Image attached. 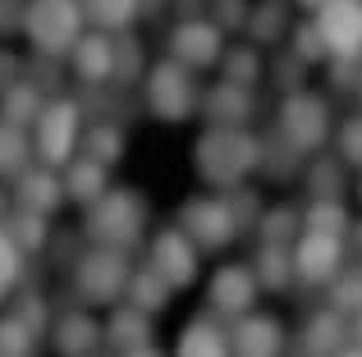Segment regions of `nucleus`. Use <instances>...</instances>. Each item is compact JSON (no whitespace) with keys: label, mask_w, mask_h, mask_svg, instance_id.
<instances>
[{"label":"nucleus","mask_w":362,"mask_h":357,"mask_svg":"<svg viewBox=\"0 0 362 357\" xmlns=\"http://www.w3.org/2000/svg\"><path fill=\"white\" fill-rule=\"evenodd\" d=\"M197 174L211 188H239L252 170H262V138H252L247 128H221L211 124L202 138H197Z\"/></svg>","instance_id":"obj_1"},{"label":"nucleus","mask_w":362,"mask_h":357,"mask_svg":"<svg viewBox=\"0 0 362 357\" xmlns=\"http://www.w3.org/2000/svg\"><path fill=\"white\" fill-rule=\"evenodd\" d=\"M142 224H147V202L129 188H106L83 215V234L97 248H119V252H129L142 238Z\"/></svg>","instance_id":"obj_2"},{"label":"nucleus","mask_w":362,"mask_h":357,"mask_svg":"<svg viewBox=\"0 0 362 357\" xmlns=\"http://www.w3.org/2000/svg\"><path fill=\"white\" fill-rule=\"evenodd\" d=\"M83 147V101L74 97H51L37 115V133H33V152L42 156V165L64 170L74 161V152Z\"/></svg>","instance_id":"obj_3"},{"label":"nucleus","mask_w":362,"mask_h":357,"mask_svg":"<svg viewBox=\"0 0 362 357\" xmlns=\"http://www.w3.org/2000/svg\"><path fill=\"white\" fill-rule=\"evenodd\" d=\"M23 37L33 42L37 55H55L60 60L83 37V5L78 0H33L23 14Z\"/></svg>","instance_id":"obj_4"},{"label":"nucleus","mask_w":362,"mask_h":357,"mask_svg":"<svg viewBox=\"0 0 362 357\" xmlns=\"http://www.w3.org/2000/svg\"><path fill=\"white\" fill-rule=\"evenodd\" d=\"M129 275L133 266L119 248H92L74 266V289L83 303H119L129 294Z\"/></svg>","instance_id":"obj_5"},{"label":"nucleus","mask_w":362,"mask_h":357,"mask_svg":"<svg viewBox=\"0 0 362 357\" xmlns=\"http://www.w3.org/2000/svg\"><path fill=\"white\" fill-rule=\"evenodd\" d=\"M147 106L156 119L165 124H179L188 119L193 110H202V97H197V83H193V69L179 60H165L147 73Z\"/></svg>","instance_id":"obj_6"},{"label":"nucleus","mask_w":362,"mask_h":357,"mask_svg":"<svg viewBox=\"0 0 362 357\" xmlns=\"http://www.w3.org/2000/svg\"><path fill=\"white\" fill-rule=\"evenodd\" d=\"M275 124H280L284 143H293L298 152H317L330 138V106L317 92H284V106Z\"/></svg>","instance_id":"obj_7"},{"label":"nucleus","mask_w":362,"mask_h":357,"mask_svg":"<svg viewBox=\"0 0 362 357\" xmlns=\"http://www.w3.org/2000/svg\"><path fill=\"white\" fill-rule=\"evenodd\" d=\"M321 46L335 60H362V0H326L312 18Z\"/></svg>","instance_id":"obj_8"},{"label":"nucleus","mask_w":362,"mask_h":357,"mask_svg":"<svg viewBox=\"0 0 362 357\" xmlns=\"http://www.w3.org/2000/svg\"><path fill=\"white\" fill-rule=\"evenodd\" d=\"M179 229H184L197 248H211L216 252V248H225V243H234L239 220H234V211H230L225 197H193V202H184Z\"/></svg>","instance_id":"obj_9"},{"label":"nucleus","mask_w":362,"mask_h":357,"mask_svg":"<svg viewBox=\"0 0 362 357\" xmlns=\"http://www.w3.org/2000/svg\"><path fill=\"white\" fill-rule=\"evenodd\" d=\"M339 270H344V238L303 229V238L293 243V275L303 284H335Z\"/></svg>","instance_id":"obj_10"},{"label":"nucleus","mask_w":362,"mask_h":357,"mask_svg":"<svg viewBox=\"0 0 362 357\" xmlns=\"http://www.w3.org/2000/svg\"><path fill=\"white\" fill-rule=\"evenodd\" d=\"M170 60L188 64V69H211L216 60H225L221 28L211 18H179L170 32Z\"/></svg>","instance_id":"obj_11"},{"label":"nucleus","mask_w":362,"mask_h":357,"mask_svg":"<svg viewBox=\"0 0 362 357\" xmlns=\"http://www.w3.org/2000/svg\"><path fill=\"white\" fill-rule=\"evenodd\" d=\"M197 243L188 238L184 229H160L156 238H151V270H160V275L170 279V289H184L197 279Z\"/></svg>","instance_id":"obj_12"},{"label":"nucleus","mask_w":362,"mask_h":357,"mask_svg":"<svg viewBox=\"0 0 362 357\" xmlns=\"http://www.w3.org/2000/svg\"><path fill=\"white\" fill-rule=\"evenodd\" d=\"M257 275H252V266H221L211 275V289H206V298H211V312H221V316H247L252 312V298H257Z\"/></svg>","instance_id":"obj_13"},{"label":"nucleus","mask_w":362,"mask_h":357,"mask_svg":"<svg viewBox=\"0 0 362 357\" xmlns=\"http://www.w3.org/2000/svg\"><path fill=\"white\" fill-rule=\"evenodd\" d=\"M230 349L234 357H280L284 353V330L275 316H239L230 330Z\"/></svg>","instance_id":"obj_14"},{"label":"nucleus","mask_w":362,"mask_h":357,"mask_svg":"<svg viewBox=\"0 0 362 357\" xmlns=\"http://www.w3.org/2000/svg\"><path fill=\"white\" fill-rule=\"evenodd\" d=\"M101 339H106V330L88 312H60L51 321V344L60 357H92L101 353Z\"/></svg>","instance_id":"obj_15"},{"label":"nucleus","mask_w":362,"mask_h":357,"mask_svg":"<svg viewBox=\"0 0 362 357\" xmlns=\"http://www.w3.org/2000/svg\"><path fill=\"white\" fill-rule=\"evenodd\" d=\"M60 202H64V178L55 174L51 165H28V170L14 178V206H23V211L51 215Z\"/></svg>","instance_id":"obj_16"},{"label":"nucleus","mask_w":362,"mask_h":357,"mask_svg":"<svg viewBox=\"0 0 362 357\" xmlns=\"http://www.w3.org/2000/svg\"><path fill=\"white\" fill-rule=\"evenodd\" d=\"M69 55H74V73L88 87H101V83L115 78V37L110 32H83Z\"/></svg>","instance_id":"obj_17"},{"label":"nucleus","mask_w":362,"mask_h":357,"mask_svg":"<svg viewBox=\"0 0 362 357\" xmlns=\"http://www.w3.org/2000/svg\"><path fill=\"white\" fill-rule=\"evenodd\" d=\"M202 115L221 128H243L247 115H252V92L239 87V83H221L202 97Z\"/></svg>","instance_id":"obj_18"},{"label":"nucleus","mask_w":362,"mask_h":357,"mask_svg":"<svg viewBox=\"0 0 362 357\" xmlns=\"http://www.w3.org/2000/svg\"><path fill=\"white\" fill-rule=\"evenodd\" d=\"M349 325H344V312H317L308 325H303V353L308 357H339L349 349Z\"/></svg>","instance_id":"obj_19"},{"label":"nucleus","mask_w":362,"mask_h":357,"mask_svg":"<svg viewBox=\"0 0 362 357\" xmlns=\"http://www.w3.org/2000/svg\"><path fill=\"white\" fill-rule=\"evenodd\" d=\"M175 357H234V349H230V334H225L211 316H197V321L179 334Z\"/></svg>","instance_id":"obj_20"},{"label":"nucleus","mask_w":362,"mask_h":357,"mask_svg":"<svg viewBox=\"0 0 362 357\" xmlns=\"http://www.w3.org/2000/svg\"><path fill=\"white\" fill-rule=\"evenodd\" d=\"M106 344L115 353H133V349H142V344H151V316L138 312L133 303L119 307V312L106 321Z\"/></svg>","instance_id":"obj_21"},{"label":"nucleus","mask_w":362,"mask_h":357,"mask_svg":"<svg viewBox=\"0 0 362 357\" xmlns=\"http://www.w3.org/2000/svg\"><path fill=\"white\" fill-rule=\"evenodd\" d=\"M106 193V165L92 161V156H78V161L64 165V197H74L78 206H92Z\"/></svg>","instance_id":"obj_22"},{"label":"nucleus","mask_w":362,"mask_h":357,"mask_svg":"<svg viewBox=\"0 0 362 357\" xmlns=\"http://www.w3.org/2000/svg\"><path fill=\"white\" fill-rule=\"evenodd\" d=\"M170 294H175V289H170V279L160 275V270H151V266H138L129 275V303L138 307V312H160V307H170Z\"/></svg>","instance_id":"obj_23"},{"label":"nucleus","mask_w":362,"mask_h":357,"mask_svg":"<svg viewBox=\"0 0 362 357\" xmlns=\"http://www.w3.org/2000/svg\"><path fill=\"white\" fill-rule=\"evenodd\" d=\"M42 106H46V97H42V92H37L28 78H18L9 92H0V119H5V124H18V128L37 124Z\"/></svg>","instance_id":"obj_24"},{"label":"nucleus","mask_w":362,"mask_h":357,"mask_svg":"<svg viewBox=\"0 0 362 357\" xmlns=\"http://www.w3.org/2000/svg\"><path fill=\"white\" fill-rule=\"evenodd\" d=\"M252 275L262 289H284L293 279V248H280V243H262L252 261Z\"/></svg>","instance_id":"obj_25"},{"label":"nucleus","mask_w":362,"mask_h":357,"mask_svg":"<svg viewBox=\"0 0 362 357\" xmlns=\"http://www.w3.org/2000/svg\"><path fill=\"white\" fill-rule=\"evenodd\" d=\"M78 5H83V18L97 23L101 32H124V28L142 14L138 0H78Z\"/></svg>","instance_id":"obj_26"},{"label":"nucleus","mask_w":362,"mask_h":357,"mask_svg":"<svg viewBox=\"0 0 362 357\" xmlns=\"http://www.w3.org/2000/svg\"><path fill=\"white\" fill-rule=\"evenodd\" d=\"M28 156H33V138H28V128L0 119V178H18L28 170Z\"/></svg>","instance_id":"obj_27"},{"label":"nucleus","mask_w":362,"mask_h":357,"mask_svg":"<svg viewBox=\"0 0 362 357\" xmlns=\"http://www.w3.org/2000/svg\"><path fill=\"white\" fill-rule=\"evenodd\" d=\"M5 234L14 238V248L18 252H42L46 248V215H37V211H23V206H14V211L5 215Z\"/></svg>","instance_id":"obj_28"},{"label":"nucleus","mask_w":362,"mask_h":357,"mask_svg":"<svg viewBox=\"0 0 362 357\" xmlns=\"http://www.w3.org/2000/svg\"><path fill=\"white\" fill-rule=\"evenodd\" d=\"M83 156H92V161H101L110 170V165L124 156V128L110 124V119H101V124L83 128Z\"/></svg>","instance_id":"obj_29"},{"label":"nucleus","mask_w":362,"mask_h":357,"mask_svg":"<svg viewBox=\"0 0 362 357\" xmlns=\"http://www.w3.org/2000/svg\"><path fill=\"white\" fill-rule=\"evenodd\" d=\"M303 229H312V234H335V238H344V234H349L344 202H339V197H312L308 215H303Z\"/></svg>","instance_id":"obj_30"},{"label":"nucleus","mask_w":362,"mask_h":357,"mask_svg":"<svg viewBox=\"0 0 362 357\" xmlns=\"http://www.w3.org/2000/svg\"><path fill=\"white\" fill-rule=\"evenodd\" d=\"M303 215L293 211V206H275V211H266L262 220H257V229H262V243H280V248H289V238L298 234Z\"/></svg>","instance_id":"obj_31"},{"label":"nucleus","mask_w":362,"mask_h":357,"mask_svg":"<svg viewBox=\"0 0 362 357\" xmlns=\"http://www.w3.org/2000/svg\"><path fill=\"white\" fill-rule=\"evenodd\" d=\"M225 83H239V87H252L257 73H262V55L247 51V46H234V51H225Z\"/></svg>","instance_id":"obj_32"},{"label":"nucleus","mask_w":362,"mask_h":357,"mask_svg":"<svg viewBox=\"0 0 362 357\" xmlns=\"http://www.w3.org/2000/svg\"><path fill=\"white\" fill-rule=\"evenodd\" d=\"M142 78V46L129 32H115V83H138Z\"/></svg>","instance_id":"obj_33"},{"label":"nucleus","mask_w":362,"mask_h":357,"mask_svg":"<svg viewBox=\"0 0 362 357\" xmlns=\"http://www.w3.org/2000/svg\"><path fill=\"white\" fill-rule=\"evenodd\" d=\"M330 307H335V312H349V316L362 312V270H339L335 289H330Z\"/></svg>","instance_id":"obj_34"},{"label":"nucleus","mask_w":362,"mask_h":357,"mask_svg":"<svg viewBox=\"0 0 362 357\" xmlns=\"http://www.w3.org/2000/svg\"><path fill=\"white\" fill-rule=\"evenodd\" d=\"M9 316H14L18 325H28L33 334H42L46 325H51V312H46V298H42V294H33V289H23V294L14 298V312H9Z\"/></svg>","instance_id":"obj_35"},{"label":"nucleus","mask_w":362,"mask_h":357,"mask_svg":"<svg viewBox=\"0 0 362 357\" xmlns=\"http://www.w3.org/2000/svg\"><path fill=\"white\" fill-rule=\"evenodd\" d=\"M247 32H252L257 42H275V37L284 32V5L280 0H266L262 9L247 14Z\"/></svg>","instance_id":"obj_36"},{"label":"nucleus","mask_w":362,"mask_h":357,"mask_svg":"<svg viewBox=\"0 0 362 357\" xmlns=\"http://www.w3.org/2000/svg\"><path fill=\"white\" fill-rule=\"evenodd\" d=\"M33 349H37V334L28 325H18L14 316H5L0 321V357H33Z\"/></svg>","instance_id":"obj_37"},{"label":"nucleus","mask_w":362,"mask_h":357,"mask_svg":"<svg viewBox=\"0 0 362 357\" xmlns=\"http://www.w3.org/2000/svg\"><path fill=\"white\" fill-rule=\"evenodd\" d=\"M18 275H23V252L14 248V238H9L5 224H0V303H5L9 289L18 284Z\"/></svg>","instance_id":"obj_38"},{"label":"nucleus","mask_w":362,"mask_h":357,"mask_svg":"<svg viewBox=\"0 0 362 357\" xmlns=\"http://www.w3.org/2000/svg\"><path fill=\"white\" fill-rule=\"evenodd\" d=\"M308 188H312V197H339V193H344V183H339V165L335 161H317L308 170Z\"/></svg>","instance_id":"obj_39"},{"label":"nucleus","mask_w":362,"mask_h":357,"mask_svg":"<svg viewBox=\"0 0 362 357\" xmlns=\"http://www.w3.org/2000/svg\"><path fill=\"white\" fill-rule=\"evenodd\" d=\"M23 69H28L23 78L33 83V87L42 92V97H46V92L55 87V83H60V64H55V55H37V60H28Z\"/></svg>","instance_id":"obj_40"},{"label":"nucleus","mask_w":362,"mask_h":357,"mask_svg":"<svg viewBox=\"0 0 362 357\" xmlns=\"http://www.w3.org/2000/svg\"><path fill=\"white\" fill-rule=\"evenodd\" d=\"M339 161L362 170V115L344 119V128H339Z\"/></svg>","instance_id":"obj_41"},{"label":"nucleus","mask_w":362,"mask_h":357,"mask_svg":"<svg viewBox=\"0 0 362 357\" xmlns=\"http://www.w3.org/2000/svg\"><path fill=\"white\" fill-rule=\"evenodd\" d=\"M211 23L221 28V32L247 28V5H243V0H216V9H211Z\"/></svg>","instance_id":"obj_42"},{"label":"nucleus","mask_w":362,"mask_h":357,"mask_svg":"<svg viewBox=\"0 0 362 357\" xmlns=\"http://www.w3.org/2000/svg\"><path fill=\"white\" fill-rule=\"evenodd\" d=\"M293 55H298L303 64H312V60H321V55H326V46H321V32H317L312 23L293 28Z\"/></svg>","instance_id":"obj_43"},{"label":"nucleus","mask_w":362,"mask_h":357,"mask_svg":"<svg viewBox=\"0 0 362 357\" xmlns=\"http://www.w3.org/2000/svg\"><path fill=\"white\" fill-rule=\"evenodd\" d=\"M225 202H230L239 229H243V224H257V220H262V215H257V211H262V202H257L252 193H243V188H230V193H225Z\"/></svg>","instance_id":"obj_44"},{"label":"nucleus","mask_w":362,"mask_h":357,"mask_svg":"<svg viewBox=\"0 0 362 357\" xmlns=\"http://www.w3.org/2000/svg\"><path fill=\"white\" fill-rule=\"evenodd\" d=\"M275 83H280V87H289V92H303L298 83H303V60L298 55H280V60H275Z\"/></svg>","instance_id":"obj_45"},{"label":"nucleus","mask_w":362,"mask_h":357,"mask_svg":"<svg viewBox=\"0 0 362 357\" xmlns=\"http://www.w3.org/2000/svg\"><path fill=\"white\" fill-rule=\"evenodd\" d=\"M23 14H28V0H0V37L23 32Z\"/></svg>","instance_id":"obj_46"},{"label":"nucleus","mask_w":362,"mask_h":357,"mask_svg":"<svg viewBox=\"0 0 362 357\" xmlns=\"http://www.w3.org/2000/svg\"><path fill=\"white\" fill-rule=\"evenodd\" d=\"M18 78H23V64H18V55L0 51V92H9Z\"/></svg>","instance_id":"obj_47"},{"label":"nucleus","mask_w":362,"mask_h":357,"mask_svg":"<svg viewBox=\"0 0 362 357\" xmlns=\"http://www.w3.org/2000/svg\"><path fill=\"white\" fill-rule=\"evenodd\" d=\"M119 357H165V353H156L151 344H142V349H133V353H119Z\"/></svg>","instance_id":"obj_48"},{"label":"nucleus","mask_w":362,"mask_h":357,"mask_svg":"<svg viewBox=\"0 0 362 357\" xmlns=\"http://www.w3.org/2000/svg\"><path fill=\"white\" fill-rule=\"evenodd\" d=\"M349 238H354V248L362 252V220H358V224H349Z\"/></svg>","instance_id":"obj_49"},{"label":"nucleus","mask_w":362,"mask_h":357,"mask_svg":"<svg viewBox=\"0 0 362 357\" xmlns=\"http://www.w3.org/2000/svg\"><path fill=\"white\" fill-rule=\"evenodd\" d=\"M349 334H354V339H358V344H362V312H358V316H354V325H349Z\"/></svg>","instance_id":"obj_50"},{"label":"nucleus","mask_w":362,"mask_h":357,"mask_svg":"<svg viewBox=\"0 0 362 357\" xmlns=\"http://www.w3.org/2000/svg\"><path fill=\"white\" fill-rule=\"evenodd\" d=\"M138 9H142V14H156V9H160V0H138Z\"/></svg>","instance_id":"obj_51"},{"label":"nucleus","mask_w":362,"mask_h":357,"mask_svg":"<svg viewBox=\"0 0 362 357\" xmlns=\"http://www.w3.org/2000/svg\"><path fill=\"white\" fill-rule=\"evenodd\" d=\"M5 215H9V197L0 193V224H5Z\"/></svg>","instance_id":"obj_52"},{"label":"nucleus","mask_w":362,"mask_h":357,"mask_svg":"<svg viewBox=\"0 0 362 357\" xmlns=\"http://www.w3.org/2000/svg\"><path fill=\"white\" fill-rule=\"evenodd\" d=\"M339 357H362V344H354V349H344Z\"/></svg>","instance_id":"obj_53"},{"label":"nucleus","mask_w":362,"mask_h":357,"mask_svg":"<svg viewBox=\"0 0 362 357\" xmlns=\"http://www.w3.org/2000/svg\"><path fill=\"white\" fill-rule=\"evenodd\" d=\"M298 5H308V9H321V5H326V0H298Z\"/></svg>","instance_id":"obj_54"},{"label":"nucleus","mask_w":362,"mask_h":357,"mask_svg":"<svg viewBox=\"0 0 362 357\" xmlns=\"http://www.w3.org/2000/svg\"><path fill=\"white\" fill-rule=\"evenodd\" d=\"M358 202H362V178H358Z\"/></svg>","instance_id":"obj_55"},{"label":"nucleus","mask_w":362,"mask_h":357,"mask_svg":"<svg viewBox=\"0 0 362 357\" xmlns=\"http://www.w3.org/2000/svg\"><path fill=\"white\" fill-rule=\"evenodd\" d=\"M92 357H106V353H92Z\"/></svg>","instance_id":"obj_56"}]
</instances>
